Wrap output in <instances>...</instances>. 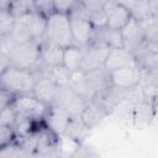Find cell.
Wrapping results in <instances>:
<instances>
[{"label": "cell", "instance_id": "6da1fadb", "mask_svg": "<svg viewBox=\"0 0 158 158\" xmlns=\"http://www.w3.org/2000/svg\"><path fill=\"white\" fill-rule=\"evenodd\" d=\"M37 74L30 69H21L9 65L0 74V91L16 96L32 93Z\"/></svg>", "mask_w": 158, "mask_h": 158}, {"label": "cell", "instance_id": "7a4b0ae2", "mask_svg": "<svg viewBox=\"0 0 158 158\" xmlns=\"http://www.w3.org/2000/svg\"><path fill=\"white\" fill-rule=\"evenodd\" d=\"M43 40L54 43L62 48L74 44L68 14L54 11L47 16Z\"/></svg>", "mask_w": 158, "mask_h": 158}, {"label": "cell", "instance_id": "3957f363", "mask_svg": "<svg viewBox=\"0 0 158 158\" xmlns=\"http://www.w3.org/2000/svg\"><path fill=\"white\" fill-rule=\"evenodd\" d=\"M68 16L74 44L79 47L88 46L94 31V26L89 20V10L77 1V4L68 12Z\"/></svg>", "mask_w": 158, "mask_h": 158}, {"label": "cell", "instance_id": "277c9868", "mask_svg": "<svg viewBox=\"0 0 158 158\" xmlns=\"http://www.w3.org/2000/svg\"><path fill=\"white\" fill-rule=\"evenodd\" d=\"M40 44L41 41L35 40L16 44L9 56L10 65L21 69L35 70L40 62Z\"/></svg>", "mask_w": 158, "mask_h": 158}, {"label": "cell", "instance_id": "5b68a950", "mask_svg": "<svg viewBox=\"0 0 158 158\" xmlns=\"http://www.w3.org/2000/svg\"><path fill=\"white\" fill-rule=\"evenodd\" d=\"M10 105L12 106L17 116L32 121L42 120L48 109V105L40 101L32 93L12 96L10 100Z\"/></svg>", "mask_w": 158, "mask_h": 158}, {"label": "cell", "instance_id": "8992f818", "mask_svg": "<svg viewBox=\"0 0 158 158\" xmlns=\"http://www.w3.org/2000/svg\"><path fill=\"white\" fill-rule=\"evenodd\" d=\"M109 73H110V84L123 90H132L139 86L142 80V70L136 63L125 65L122 68L111 70Z\"/></svg>", "mask_w": 158, "mask_h": 158}, {"label": "cell", "instance_id": "52a82bcc", "mask_svg": "<svg viewBox=\"0 0 158 158\" xmlns=\"http://www.w3.org/2000/svg\"><path fill=\"white\" fill-rule=\"evenodd\" d=\"M86 102L88 101L84 100L79 94H77L69 85H63V86H59L58 89V94L54 104L60 106L72 117H77V116H80Z\"/></svg>", "mask_w": 158, "mask_h": 158}, {"label": "cell", "instance_id": "ba28073f", "mask_svg": "<svg viewBox=\"0 0 158 158\" xmlns=\"http://www.w3.org/2000/svg\"><path fill=\"white\" fill-rule=\"evenodd\" d=\"M133 56L135 63L142 72H158V42L146 40Z\"/></svg>", "mask_w": 158, "mask_h": 158}, {"label": "cell", "instance_id": "9c48e42d", "mask_svg": "<svg viewBox=\"0 0 158 158\" xmlns=\"http://www.w3.org/2000/svg\"><path fill=\"white\" fill-rule=\"evenodd\" d=\"M128 91L130 90H123L120 88H116L114 85H109L101 91H99L93 100H95L101 107H104L109 115L115 111L123 101L127 100L128 98Z\"/></svg>", "mask_w": 158, "mask_h": 158}, {"label": "cell", "instance_id": "30bf717a", "mask_svg": "<svg viewBox=\"0 0 158 158\" xmlns=\"http://www.w3.org/2000/svg\"><path fill=\"white\" fill-rule=\"evenodd\" d=\"M107 52H109V47L102 46V44L89 43L88 46L83 47L80 70L81 72H89V70L104 67Z\"/></svg>", "mask_w": 158, "mask_h": 158}, {"label": "cell", "instance_id": "8fae6325", "mask_svg": "<svg viewBox=\"0 0 158 158\" xmlns=\"http://www.w3.org/2000/svg\"><path fill=\"white\" fill-rule=\"evenodd\" d=\"M120 33L122 40V47L132 53L146 41L141 25L135 17H131V20L120 30Z\"/></svg>", "mask_w": 158, "mask_h": 158}, {"label": "cell", "instance_id": "7c38bea8", "mask_svg": "<svg viewBox=\"0 0 158 158\" xmlns=\"http://www.w3.org/2000/svg\"><path fill=\"white\" fill-rule=\"evenodd\" d=\"M102 9L105 10L107 17L106 26L112 30L120 31L132 17L130 10L126 6L116 2L115 0H107Z\"/></svg>", "mask_w": 158, "mask_h": 158}, {"label": "cell", "instance_id": "4fadbf2b", "mask_svg": "<svg viewBox=\"0 0 158 158\" xmlns=\"http://www.w3.org/2000/svg\"><path fill=\"white\" fill-rule=\"evenodd\" d=\"M58 89H59V85L56 84L48 75H40L35 81L32 94L40 101L49 106L56 102Z\"/></svg>", "mask_w": 158, "mask_h": 158}, {"label": "cell", "instance_id": "5bb4252c", "mask_svg": "<svg viewBox=\"0 0 158 158\" xmlns=\"http://www.w3.org/2000/svg\"><path fill=\"white\" fill-rule=\"evenodd\" d=\"M70 117L72 116L67 111H64L60 106H58L57 104H52L48 106L43 116V121L49 130H52L58 136H63Z\"/></svg>", "mask_w": 158, "mask_h": 158}, {"label": "cell", "instance_id": "9a60e30c", "mask_svg": "<svg viewBox=\"0 0 158 158\" xmlns=\"http://www.w3.org/2000/svg\"><path fill=\"white\" fill-rule=\"evenodd\" d=\"M135 63V56L132 52H130L128 49H126L125 47H112L109 48L105 63H104V68L109 72L122 68L125 65L132 64Z\"/></svg>", "mask_w": 158, "mask_h": 158}, {"label": "cell", "instance_id": "2e32d148", "mask_svg": "<svg viewBox=\"0 0 158 158\" xmlns=\"http://www.w3.org/2000/svg\"><path fill=\"white\" fill-rule=\"evenodd\" d=\"M89 43H96V44H102L109 48L112 47H121L122 46V40H121V33L117 30H112L107 26L105 27H99L94 28L91 40Z\"/></svg>", "mask_w": 158, "mask_h": 158}, {"label": "cell", "instance_id": "e0dca14e", "mask_svg": "<svg viewBox=\"0 0 158 158\" xmlns=\"http://www.w3.org/2000/svg\"><path fill=\"white\" fill-rule=\"evenodd\" d=\"M107 116H109V112L104 107H101L95 100L88 101L83 112L80 114V118L84 121V123L90 130H93L98 125H100Z\"/></svg>", "mask_w": 158, "mask_h": 158}, {"label": "cell", "instance_id": "ac0fdd59", "mask_svg": "<svg viewBox=\"0 0 158 158\" xmlns=\"http://www.w3.org/2000/svg\"><path fill=\"white\" fill-rule=\"evenodd\" d=\"M90 131L91 130L84 123L80 116H77V117H70L63 136H65L68 139H70L77 144H81L90 135Z\"/></svg>", "mask_w": 158, "mask_h": 158}, {"label": "cell", "instance_id": "d6986e66", "mask_svg": "<svg viewBox=\"0 0 158 158\" xmlns=\"http://www.w3.org/2000/svg\"><path fill=\"white\" fill-rule=\"evenodd\" d=\"M23 23L26 25L27 30L30 31V35L32 40L35 41H42L44 36V30H46V20L47 17L37 11L30 12L22 17H20Z\"/></svg>", "mask_w": 158, "mask_h": 158}, {"label": "cell", "instance_id": "ffe728a7", "mask_svg": "<svg viewBox=\"0 0 158 158\" xmlns=\"http://www.w3.org/2000/svg\"><path fill=\"white\" fill-rule=\"evenodd\" d=\"M77 94H79L84 100L86 101H90L95 98V91L93 90V88L90 86L86 77H85V73L81 72V70H77V72H72L70 74V78H69V81L68 84Z\"/></svg>", "mask_w": 158, "mask_h": 158}, {"label": "cell", "instance_id": "44dd1931", "mask_svg": "<svg viewBox=\"0 0 158 158\" xmlns=\"http://www.w3.org/2000/svg\"><path fill=\"white\" fill-rule=\"evenodd\" d=\"M156 106L144 101L138 100L132 106V118L137 127H144L151 123L152 118L154 117Z\"/></svg>", "mask_w": 158, "mask_h": 158}, {"label": "cell", "instance_id": "7402d4cb", "mask_svg": "<svg viewBox=\"0 0 158 158\" xmlns=\"http://www.w3.org/2000/svg\"><path fill=\"white\" fill-rule=\"evenodd\" d=\"M84 73L95 94H98L99 91H101L102 89L110 85V73L104 67L96 68L89 72H84Z\"/></svg>", "mask_w": 158, "mask_h": 158}, {"label": "cell", "instance_id": "603a6c76", "mask_svg": "<svg viewBox=\"0 0 158 158\" xmlns=\"http://www.w3.org/2000/svg\"><path fill=\"white\" fill-rule=\"evenodd\" d=\"M81 57H83V47H79L77 44L68 46L63 49V62H62V64L67 69H69L70 72L80 70Z\"/></svg>", "mask_w": 158, "mask_h": 158}, {"label": "cell", "instance_id": "cb8c5ba5", "mask_svg": "<svg viewBox=\"0 0 158 158\" xmlns=\"http://www.w3.org/2000/svg\"><path fill=\"white\" fill-rule=\"evenodd\" d=\"M4 7L14 19H20L35 11L32 0H6Z\"/></svg>", "mask_w": 158, "mask_h": 158}, {"label": "cell", "instance_id": "d4e9b609", "mask_svg": "<svg viewBox=\"0 0 158 158\" xmlns=\"http://www.w3.org/2000/svg\"><path fill=\"white\" fill-rule=\"evenodd\" d=\"M157 19H158V16L149 15L144 19L138 20L141 28L144 33V37L148 41L158 42V20Z\"/></svg>", "mask_w": 158, "mask_h": 158}, {"label": "cell", "instance_id": "484cf974", "mask_svg": "<svg viewBox=\"0 0 158 158\" xmlns=\"http://www.w3.org/2000/svg\"><path fill=\"white\" fill-rule=\"evenodd\" d=\"M17 141V135L14 126L0 122V153L9 149Z\"/></svg>", "mask_w": 158, "mask_h": 158}, {"label": "cell", "instance_id": "4316f807", "mask_svg": "<svg viewBox=\"0 0 158 158\" xmlns=\"http://www.w3.org/2000/svg\"><path fill=\"white\" fill-rule=\"evenodd\" d=\"M9 33H10V36L12 37V40L17 44L32 40V37L30 35V31L27 30L26 25L23 23V21L21 19H15V21H14V23H12Z\"/></svg>", "mask_w": 158, "mask_h": 158}, {"label": "cell", "instance_id": "83f0119b", "mask_svg": "<svg viewBox=\"0 0 158 158\" xmlns=\"http://www.w3.org/2000/svg\"><path fill=\"white\" fill-rule=\"evenodd\" d=\"M70 74H72V72L69 69H67L63 64H59V65H56L53 68L47 69V72H46L44 75H48L59 86H63V85H67L68 84L69 78H70Z\"/></svg>", "mask_w": 158, "mask_h": 158}, {"label": "cell", "instance_id": "f1b7e54d", "mask_svg": "<svg viewBox=\"0 0 158 158\" xmlns=\"http://www.w3.org/2000/svg\"><path fill=\"white\" fill-rule=\"evenodd\" d=\"M89 20L91 22V25L94 26V28H99V27H105L106 22H107V17H106V12L104 9H99V10H89Z\"/></svg>", "mask_w": 158, "mask_h": 158}, {"label": "cell", "instance_id": "f546056e", "mask_svg": "<svg viewBox=\"0 0 158 158\" xmlns=\"http://www.w3.org/2000/svg\"><path fill=\"white\" fill-rule=\"evenodd\" d=\"M16 118H17V115H16L15 110L12 109V106L10 105V102L0 110V122L1 123L14 126L16 122Z\"/></svg>", "mask_w": 158, "mask_h": 158}, {"label": "cell", "instance_id": "4dcf8cb0", "mask_svg": "<svg viewBox=\"0 0 158 158\" xmlns=\"http://www.w3.org/2000/svg\"><path fill=\"white\" fill-rule=\"evenodd\" d=\"M15 19L7 12L5 7H0V35L7 33L14 23Z\"/></svg>", "mask_w": 158, "mask_h": 158}, {"label": "cell", "instance_id": "1f68e13d", "mask_svg": "<svg viewBox=\"0 0 158 158\" xmlns=\"http://www.w3.org/2000/svg\"><path fill=\"white\" fill-rule=\"evenodd\" d=\"M33 6H35V11L44 15L46 17L48 15H51L52 12H54L53 10V0H32Z\"/></svg>", "mask_w": 158, "mask_h": 158}, {"label": "cell", "instance_id": "d6a6232c", "mask_svg": "<svg viewBox=\"0 0 158 158\" xmlns=\"http://www.w3.org/2000/svg\"><path fill=\"white\" fill-rule=\"evenodd\" d=\"M78 0H53V10L56 12L68 14Z\"/></svg>", "mask_w": 158, "mask_h": 158}, {"label": "cell", "instance_id": "836d02e7", "mask_svg": "<svg viewBox=\"0 0 158 158\" xmlns=\"http://www.w3.org/2000/svg\"><path fill=\"white\" fill-rule=\"evenodd\" d=\"M79 4H81L88 10H99L105 6L107 0H78Z\"/></svg>", "mask_w": 158, "mask_h": 158}, {"label": "cell", "instance_id": "e575fe53", "mask_svg": "<svg viewBox=\"0 0 158 158\" xmlns=\"http://www.w3.org/2000/svg\"><path fill=\"white\" fill-rule=\"evenodd\" d=\"M11 98H12V96H10V95H7V94H5V93L0 91V110L10 102Z\"/></svg>", "mask_w": 158, "mask_h": 158}, {"label": "cell", "instance_id": "d590c367", "mask_svg": "<svg viewBox=\"0 0 158 158\" xmlns=\"http://www.w3.org/2000/svg\"><path fill=\"white\" fill-rule=\"evenodd\" d=\"M10 65V63H9V59L5 57V56H2L1 53H0V74L7 68Z\"/></svg>", "mask_w": 158, "mask_h": 158}, {"label": "cell", "instance_id": "8d00e7d4", "mask_svg": "<svg viewBox=\"0 0 158 158\" xmlns=\"http://www.w3.org/2000/svg\"><path fill=\"white\" fill-rule=\"evenodd\" d=\"M116 2H118V4H121V5H123V6H126L128 10L131 9V6L135 4V1L136 0H115Z\"/></svg>", "mask_w": 158, "mask_h": 158}]
</instances>
